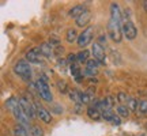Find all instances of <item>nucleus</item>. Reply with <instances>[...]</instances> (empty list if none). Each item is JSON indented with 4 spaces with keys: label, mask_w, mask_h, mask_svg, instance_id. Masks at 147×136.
<instances>
[{
    "label": "nucleus",
    "mask_w": 147,
    "mask_h": 136,
    "mask_svg": "<svg viewBox=\"0 0 147 136\" xmlns=\"http://www.w3.org/2000/svg\"><path fill=\"white\" fill-rule=\"evenodd\" d=\"M123 34V14L117 3H112L110 5V19L108 22V36L115 42L121 41Z\"/></svg>",
    "instance_id": "obj_1"
},
{
    "label": "nucleus",
    "mask_w": 147,
    "mask_h": 136,
    "mask_svg": "<svg viewBox=\"0 0 147 136\" xmlns=\"http://www.w3.org/2000/svg\"><path fill=\"white\" fill-rule=\"evenodd\" d=\"M5 105H7V108L11 110V113H12V116L15 117V120L18 121V124H19V125H22L23 128H26L27 131H29V129H32L30 123H29V117H27L26 113H25L23 109L21 108L19 101H16L14 97H11L10 100H7Z\"/></svg>",
    "instance_id": "obj_2"
},
{
    "label": "nucleus",
    "mask_w": 147,
    "mask_h": 136,
    "mask_svg": "<svg viewBox=\"0 0 147 136\" xmlns=\"http://www.w3.org/2000/svg\"><path fill=\"white\" fill-rule=\"evenodd\" d=\"M36 86H37V91H38V94H40V97H41L42 100L45 101V102L52 104L53 95H52V93H51V89H49L47 78H45V76L38 78L36 82Z\"/></svg>",
    "instance_id": "obj_3"
},
{
    "label": "nucleus",
    "mask_w": 147,
    "mask_h": 136,
    "mask_svg": "<svg viewBox=\"0 0 147 136\" xmlns=\"http://www.w3.org/2000/svg\"><path fill=\"white\" fill-rule=\"evenodd\" d=\"M14 72L25 82H29L32 79V67L27 60H19L14 65Z\"/></svg>",
    "instance_id": "obj_4"
},
{
    "label": "nucleus",
    "mask_w": 147,
    "mask_h": 136,
    "mask_svg": "<svg viewBox=\"0 0 147 136\" xmlns=\"http://www.w3.org/2000/svg\"><path fill=\"white\" fill-rule=\"evenodd\" d=\"M123 36L125 37L127 40H135L138 36L136 26L127 15L123 16Z\"/></svg>",
    "instance_id": "obj_5"
},
{
    "label": "nucleus",
    "mask_w": 147,
    "mask_h": 136,
    "mask_svg": "<svg viewBox=\"0 0 147 136\" xmlns=\"http://www.w3.org/2000/svg\"><path fill=\"white\" fill-rule=\"evenodd\" d=\"M93 36H94V29H93V26L86 27L83 32L79 34L78 46L82 48V49H84V48H86L90 44V42H91V40H93Z\"/></svg>",
    "instance_id": "obj_6"
},
{
    "label": "nucleus",
    "mask_w": 147,
    "mask_h": 136,
    "mask_svg": "<svg viewBox=\"0 0 147 136\" xmlns=\"http://www.w3.org/2000/svg\"><path fill=\"white\" fill-rule=\"evenodd\" d=\"M91 55H93V59L98 64H105L106 63V55H105V50L101 44L98 42H94L91 45Z\"/></svg>",
    "instance_id": "obj_7"
},
{
    "label": "nucleus",
    "mask_w": 147,
    "mask_h": 136,
    "mask_svg": "<svg viewBox=\"0 0 147 136\" xmlns=\"http://www.w3.org/2000/svg\"><path fill=\"white\" fill-rule=\"evenodd\" d=\"M34 108H36V113H37V117L42 121V123H45V124H51L52 123V114H51V112L48 109H45L41 104H38V102H34Z\"/></svg>",
    "instance_id": "obj_8"
},
{
    "label": "nucleus",
    "mask_w": 147,
    "mask_h": 136,
    "mask_svg": "<svg viewBox=\"0 0 147 136\" xmlns=\"http://www.w3.org/2000/svg\"><path fill=\"white\" fill-rule=\"evenodd\" d=\"M18 101H19V105H21V108L23 109V112L26 113L27 117H29V118H34V117L37 116L34 105L30 104V101H27L25 97H21Z\"/></svg>",
    "instance_id": "obj_9"
},
{
    "label": "nucleus",
    "mask_w": 147,
    "mask_h": 136,
    "mask_svg": "<svg viewBox=\"0 0 147 136\" xmlns=\"http://www.w3.org/2000/svg\"><path fill=\"white\" fill-rule=\"evenodd\" d=\"M102 118L113 125H120L121 124V117L117 113H115L112 109H108V110H102Z\"/></svg>",
    "instance_id": "obj_10"
},
{
    "label": "nucleus",
    "mask_w": 147,
    "mask_h": 136,
    "mask_svg": "<svg viewBox=\"0 0 147 136\" xmlns=\"http://www.w3.org/2000/svg\"><path fill=\"white\" fill-rule=\"evenodd\" d=\"M26 60L30 64H41L42 63V56L38 48H33L26 53Z\"/></svg>",
    "instance_id": "obj_11"
},
{
    "label": "nucleus",
    "mask_w": 147,
    "mask_h": 136,
    "mask_svg": "<svg viewBox=\"0 0 147 136\" xmlns=\"http://www.w3.org/2000/svg\"><path fill=\"white\" fill-rule=\"evenodd\" d=\"M98 65H100V64H98L94 59L91 57L89 61L86 63V67H84L83 73H84V75H89V76H94V75H97V73H98Z\"/></svg>",
    "instance_id": "obj_12"
},
{
    "label": "nucleus",
    "mask_w": 147,
    "mask_h": 136,
    "mask_svg": "<svg viewBox=\"0 0 147 136\" xmlns=\"http://www.w3.org/2000/svg\"><path fill=\"white\" fill-rule=\"evenodd\" d=\"M38 50H40L42 57H45V59H51L55 55V48L49 42H42L41 45L38 46Z\"/></svg>",
    "instance_id": "obj_13"
},
{
    "label": "nucleus",
    "mask_w": 147,
    "mask_h": 136,
    "mask_svg": "<svg viewBox=\"0 0 147 136\" xmlns=\"http://www.w3.org/2000/svg\"><path fill=\"white\" fill-rule=\"evenodd\" d=\"M90 19H91V12H90L89 10H86L79 18L75 19V23H76L78 27H89L87 25H89Z\"/></svg>",
    "instance_id": "obj_14"
},
{
    "label": "nucleus",
    "mask_w": 147,
    "mask_h": 136,
    "mask_svg": "<svg viewBox=\"0 0 147 136\" xmlns=\"http://www.w3.org/2000/svg\"><path fill=\"white\" fill-rule=\"evenodd\" d=\"M69 71H71V75H72L74 80H75L76 83H82V82H83V72L80 71V68H79L76 64L69 65Z\"/></svg>",
    "instance_id": "obj_15"
},
{
    "label": "nucleus",
    "mask_w": 147,
    "mask_h": 136,
    "mask_svg": "<svg viewBox=\"0 0 147 136\" xmlns=\"http://www.w3.org/2000/svg\"><path fill=\"white\" fill-rule=\"evenodd\" d=\"M86 113H87V116H89L91 120H94V121H100L101 118H102V113H101V110L98 109V108L93 106V105H90L89 108H87Z\"/></svg>",
    "instance_id": "obj_16"
},
{
    "label": "nucleus",
    "mask_w": 147,
    "mask_h": 136,
    "mask_svg": "<svg viewBox=\"0 0 147 136\" xmlns=\"http://www.w3.org/2000/svg\"><path fill=\"white\" fill-rule=\"evenodd\" d=\"M84 11H86V7H84L83 4H78V5H74L72 8L68 11V15L71 16V18H79V16L83 14Z\"/></svg>",
    "instance_id": "obj_17"
},
{
    "label": "nucleus",
    "mask_w": 147,
    "mask_h": 136,
    "mask_svg": "<svg viewBox=\"0 0 147 136\" xmlns=\"http://www.w3.org/2000/svg\"><path fill=\"white\" fill-rule=\"evenodd\" d=\"M68 97L72 102H75V104H78V105H82V93L79 90H76V89L69 90Z\"/></svg>",
    "instance_id": "obj_18"
},
{
    "label": "nucleus",
    "mask_w": 147,
    "mask_h": 136,
    "mask_svg": "<svg viewBox=\"0 0 147 136\" xmlns=\"http://www.w3.org/2000/svg\"><path fill=\"white\" fill-rule=\"evenodd\" d=\"M78 38H79V34L76 33V30L75 29H68L67 30V33H65V40H67V42L68 44H72V42H78Z\"/></svg>",
    "instance_id": "obj_19"
},
{
    "label": "nucleus",
    "mask_w": 147,
    "mask_h": 136,
    "mask_svg": "<svg viewBox=\"0 0 147 136\" xmlns=\"http://www.w3.org/2000/svg\"><path fill=\"white\" fill-rule=\"evenodd\" d=\"M90 52L87 49H83V50H80L79 53H76V57H78V63L80 64H86L87 61L90 60Z\"/></svg>",
    "instance_id": "obj_20"
},
{
    "label": "nucleus",
    "mask_w": 147,
    "mask_h": 136,
    "mask_svg": "<svg viewBox=\"0 0 147 136\" xmlns=\"http://www.w3.org/2000/svg\"><path fill=\"white\" fill-rule=\"evenodd\" d=\"M91 101H94V93L91 91V89H89L87 91L82 93V105L90 104Z\"/></svg>",
    "instance_id": "obj_21"
},
{
    "label": "nucleus",
    "mask_w": 147,
    "mask_h": 136,
    "mask_svg": "<svg viewBox=\"0 0 147 136\" xmlns=\"http://www.w3.org/2000/svg\"><path fill=\"white\" fill-rule=\"evenodd\" d=\"M116 113L120 116V117H128L129 116V113H131V110H129V108L127 106V105H119L117 108H116Z\"/></svg>",
    "instance_id": "obj_22"
},
{
    "label": "nucleus",
    "mask_w": 147,
    "mask_h": 136,
    "mask_svg": "<svg viewBox=\"0 0 147 136\" xmlns=\"http://www.w3.org/2000/svg\"><path fill=\"white\" fill-rule=\"evenodd\" d=\"M12 133H14V136H29V131L22 125H19V124H16L12 128Z\"/></svg>",
    "instance_id": "obj_23"
},
{
    "label": "nucleus",
    "mask_w": 147,
    "mask_h": 136,
    "mask_svg": "<svg viewBox=\"0 0 147 136\" xmlns=\"http://www.w3.org/2000/svg\"><path fill=\"white\" fill-rule=\"evenodd\" d=\"M56 84H57V89H59V91H60L61 94H68V93H69L68 84H67V82H65V80H63V79H59Z\"/></svg>",
    "instance_id": "obj_24"
},
{
    "label": "nucleus",
    "mask_w": 147,
    "mask_h": 136,
    "mask_svg": "<svg viewBox=\"0 0 147 136\" xmlns=\"http://www.w3.org/2000/svg\"><path fill=\"white\" fill-rule=\"evenodd\" d=\"M139 102L140 101H138L136 98H129V101H128V108H129V110L131 112H138V108H139Z\"/></svg>",
    "instance_id": "obj_25"
},
{
    "label": "nucleus",
    "mask_w": 147,
    "mask_h": 136,
    "mask_svg": "<svg viewBox=\"0 0 147 136\" xmlns=\"http://www.w3.org/2000/svg\"><path fill=\"white\" fill-rule=\"evenodd\" d=\"M30 133H32V136H44V131H42V128H40L38 125H32Z\"/></svg>",
    "instance_id": "obj_26"
},
{
    "label": "nucleus",
    "mask_w": 147,
    "mask_h": 136,
    "mask_svg": "<svg viewBox=\"0 0 147 136\" xmlns=\"http://www.w3.org/2000/svg\"><path fill=\"white\" fill-rule=\"evenodd\" d=\"M116 98H117V101H119V102H121V105H124V104H128V101H129V98H131V97H128L125 93H119Z\"/></svg>",
    "instance_id": "obj_27"
},
{
    "label": "nucleus",
    "mask_w": 147,
    "mask_h": 136,
    "mask_svg": "<svg viewBox=\"0 0 147 136\" xmlns=\"http://www.w3.org/2000/svg\"><path fill=\"white\" fill-rule=\"evenodd\" d=\"M138 112L142 113V114H147V101H140L139 102V108H138Z\"/></svg>",
    "instance_id": "obj_28"
},
{
    "label": "nucleus",
    "mask_w": 147,
    "mask_h": 136,
    "mask_svg": "<svg viewBox=\"0 0 147 136\" xmlns=\"http://www.w3.org/2000/svg\"><path fill=\"white\" fill-rule=\"evenodd\" d=\"M67 63H69L71 65L75 64V63H78V57H76L75 53H69L68 56H67Z\"/></svg>",
    "instance_id": "obj_29"
},
{
    "label": "nucleus",
    "mask_w": 147,
    "mask_h": 136,
    "mask_svg": "<svg viewBox=\"0 0 147 136\" xmlns=\"http://www.w3.org/2000/svg\"><path fill=\"white\" fill-rule=\"evenodd\" d=\"M53 113H56V114H60V113H63V108L61 106H59V105H53V109L51 110Z\"/></svg>",
    "instance_id": "obj_30"
},
{
    "label": "nucleus",
    "mask_w": 147,
    "mask_h": 136,
    "mask_svg": "<svg viewBox=\"0 0 147 136\" xmlns=\"http://www.w3.org/2000/svg\"><path fill=\"white\" fill-rule=\"evenodd\" d=\"M100 42H106V37H101V38H100ZM100 42H98V44H100Z\"/></svg>",
    "instance_id": "obj_31"
},
{
    "label": "nucleus",
    "mask_w": 147,
    "mask_h": 136,
    "mask_svg": "<svg viewBox=\"0 0 147 136\" xmlns=\"http://www.w3.org/2000/svg\"><path fill=\"white\" fill-rule=\"evenodd\" d=\"M143 4H144V8H146V11H147V1H143Z\"/></svg>",
    "instance_id": "obj_32"
}]
</instances>
